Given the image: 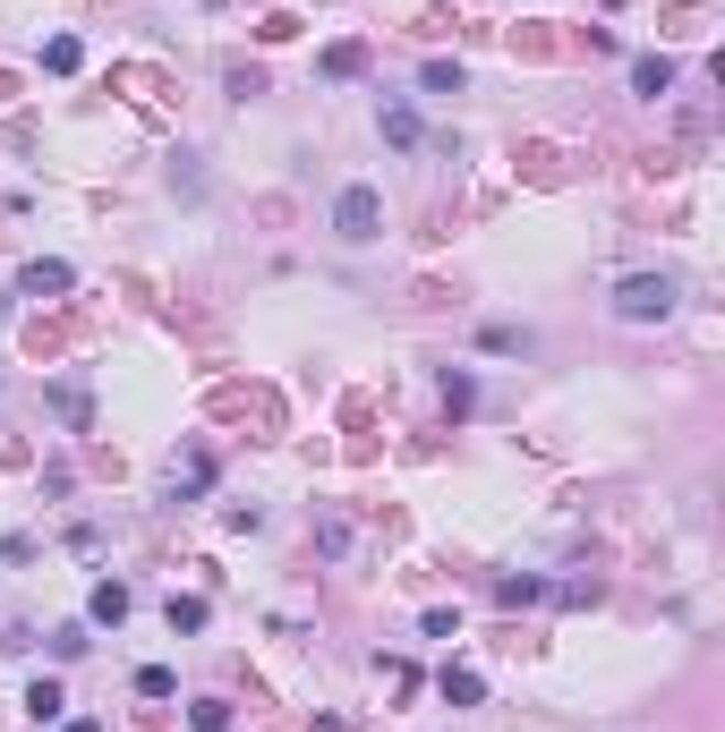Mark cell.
Instances as JSON below:
<instances>
[{"mask_svg":"<svg viewBox=\"0 0 725 732\" xmlns=\"http://www.w3.org/2000/svg\"><path fill=\"white\" fill-rule=\"evenodd\" d=\"M674 298H683L674 273H624V282H615V316H624V324H666V316H674Z\"/></svg>","mask_w":725,"mask_h":732,"instance_id":"obj_1","label":"cell"},{"mask_svg":"<svg viewBox=\"0 0 725 732\" xmlns=\"http://www.w3.org/2000/svg\"><path fill=\"white\" fill-rule=\"evenodd\" d=\"M333 230H342V248H376L385 239V188L350 179V188L333 196Z\"/></svg>","mask_w":725,"mask_h":732,"instance_id":"obj_2","label":"cell"},{"mask_svg":"<svg viewBox=\"0 0 725 732\" xmlns=\"http://www.w3.org/2000/svg\"><path fill=\"white\" fill-rule=\"evenodd\" d=\"M205 485H214V451H188V460H171V469H163V494H171V503H197Z\"/></svg>","mask_w":725,"mask_h":732,"instance_id":"obj_3","label":"cell"},{"mask_svg":"<svg viewBox=\"0 0 725 732\" xmlns=\"http://www.w3.org/2000/svg\"><path fill=\"white\" fill-rule=\"evenodd\" d=\"M77 289V273H68L61 255H34L26 273H18V298H68Z\"/></svg>","mask_w":725,"mask_h":732,"instance_id":"obj_4","label":"cell"},{"mask_svg":"<svg viewBox=\"0 0 725 732\" xmlns=\"http://www.w3.org/2000/svg\"><path fill=\"white\" fill-rule=\"evenodd\" d=\"M674 77H683V68H674V52H640V61H631V95L658 102V95H674Z\"/></svg>","mask_w":725,"mask_h":732,"instance_id":"obj_5","label":"cell"},{"mask_svg":"<svg viewBox=\"0 0 725 732\" xmlns=\"http://www.w3.org/2000/svg\"><path fill=\"white\" fill-rule=\"evenodd\" d=\"M129 588H120V579H95V597H86V631H120V622H129Z\"/></svg>","mask_w":725,"mask_h":732,"instance_id":"obj_6","label":"cell"},{"mask_svg":"<svg viewBox=\"0 0 725 732\" xmlns=\"http://www.w3.org/2000/svg\"><path fill=\"white\" fill-rule=\"evenodd\" d=\"M43 401H52V417H61V426H95V392H86V375H61Z\"/></svg>","mask_w":725,"mask_h":732,"instance_id":"obj_7","label":"cell"},{"mask_svg":"<svg viewBox=\"0 0 725 732\" xmlns=\"http://www.w3.org/2000/svg\"><path fill=\"white\" fill-rule=\"evenodd\" d=\"M316 68H325L333 86H342V77H367V43H359V34H342V43H333V52H325Z\"/></svg>","mask_w":725,"mask_h":732,"instance_id":"obj_8","label":"cell"},{"mask_svg":"<svg viewBox=\"0 0 725 732\" xmlns=\"http://www.w3.org/2000/svg\"><path fill=\"white\" fill-rule=\"evenodd\" d=\"M376 128H385V145H419V136H428L410 102H385V111H376Z\"/></svg>","mask_w":725,"mask_h":732,"instance_id":"obj_9","label":"cell"},{"mask_svg":"<svg viewBox=\"0 0 725 732\" xmlns=\"http://www.w3.org/2000/svg\"><path fill=\"white\" fill-rule=\"evenodd\" d=\"M61 707H68V690L52 681V673H43V681H26V715H34V724H61Z\"/></svg>","mask_w":725,"mask_h":732,"instance_id":"obj_10","label":"cell"},{"mask_svg":"<svg viewBox=\"0 0 725 732\" xmlns=\"http://www.w3.org/2000/svg\"><path fill=\"white\" fill-rule=\"evenodd\" d=\"M163 622H171L180 638H197L205 622H214V605H205V597H171V605H163Z\"/></svg>","mask_w":725,"mask_h":732,"instance_id":"obj_11","label":"cell"},{"mask_svg":"<svg viewBox=\"0 0 725 732\" xmlns=\"http://www.w3.org/2000/svg\"><path fill=\"white\" fill-rule=\"evenodd\" d=\"M43 68H52V77H77V68H86V43H77V34H52V43H43Z\"/></svg>","mask_w":725,"mask_h":732,"instance_id":"obj_12","label":"cell"},{"mask_svg":"<svg viewBox=\"0 0 725 732\" xmlns=\"http://www.w3.org/2000/svg\"><path fill=\"white\" fill-rule=\"evenodd\" d=\"M350 545H359V528H350L342 511H325V520H316V554H333V562H342Z\"/></svg>","mask_w":725,"mask_h":732,"instance_id":"obj_13","label":"cell"},{"mask_svg":"<svg viewBox=\"0 0 725 732\" xmlns=\"http://www.w3.org/2000/svg\"><path fill=\"white\" fill-rule=\"evenodd\" d=\"M435 690H444L453 707H478V699H487V681H478L469 665H444V681H435Z\"/></svg>","mask_w":725,"mask_h":732,"instance_id":"obj_14","label":"cell"},{"mask_svg":"<svg viewBox=\"0 0 725 732\" xmlns=\"http://www.w3.org/2000/svg\"><path fill=\"white\" fill-rule=\"evenodd\" d=\"M478 350H487V358H529V332H521V324H487Z\"/></svg>","mask_w":725,"mask_h":732,"instance_id":"obj_15","label":"cell"},{"mask_svg":"<svg viewBox=\"0 0 725 732\" xmlns=\"http://www.w3.org/2000/svg\"><path fill=\"white\" fill-rule=\"evenodd\" d=\"M495 605H547V579H529V571L495 579Z\"/></svg>","mask_w":725,"mask_h":732,"instance_id":"obj_16","label":"cell"},{"mask_svg":"<svg viewBox=\"0 0 725 732\" xmlns=\"http://www.w3.org/2000/svg\"><path fill=\"white\" fill-rule=\"evenodd\" d=\"M419 86H428V95H462V61H428Z\"/></svg>","mask_w":725,"mask_h":732,"instance_id":"obj_17","label":"cell"},{"mask_svg":"<svg viewBox=\"0 0 725 732\" xmlns=\"http://www.w3.org/2000/svg\"><path fill=\"white\" fill-rule=\"evenodd\" d=\"M171 690H180L171 665H137V699H171Z\"/></svg>","mask_w":725,"mask_h":732,"instance_id":"obj_18","label":"cell"},{"mask_svg":"<svg viewBox=\"0 0 725 732\" xmlns=\"http://www.w3.org/2000/svg\"><path fill=\"white\" fill-rule=\"evenodd\" d=\"M86 647H95V638H86V622H61V631H52V656H61V665H77Z\"/></svg>","mask_w":725,"mask_h":732,"instance_id":"obj_19","label":"cell"},{"mask_svg":"<svg viewBox=\"0 0 725 732\" xmlns=\"http://www.w3.org/2000/svg\"><path fill=\"white\" fill-rule=\"evenodd\" d=\"M188 724H197V732H231V699H197V707H188Z\"/></svg>","mask_w":725,"mask_h":732,"instance_id":"obj_20","label":"cell"},{"mask_svg":"<svg viewBox=\"0 0 725 732\" xmlns=\"http://www.w3.org/2000/svg\"><path fill=\"white\" fill-rule=\"evenodd\" d=\"M61 732H102V724H95V715H68V724H61Z\"/></svg>","mask_w":725,"mask_h":732,"instance_id":"obj_21","label":"cell"},{"mask_svg":"<svg viewBox=\"0 0 725 732\" xmlns=\"http://www.w3.org/2000/svg\"><path fill=\"white\" fill-rule=\"evenodd\" d=\"M9 298H18V289H0V324H9Z\"/></svg>","mask_w":725,"mask_h":732,"instance_id":"obj_22","label":"cell"}]
</instances>
